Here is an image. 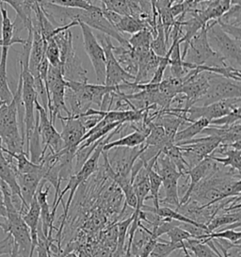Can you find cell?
<instances>
[{
  "instance_id": "6da1fadb",
  "label": "cell",
  "mask_w": 241,
  "mask_h": 257,
  "mask_svg": "<svg viewBox=\"0 0 241 257\" xmlns=\"http://www.w3.org/2000/svg\"><path fill=\"white\" fill-rule=\"evenodd\" d=\"M22 79L19 76L18 86L11 103L0 102V139L5 149L11 153L25 152V141L18 121V103L21 101Z\"/></svg>"
},
{
  "instance_id": "7a4b0ae2",
  "label": "cell",
  "mask_w": 241,
  "mask_h": 257,
  "mask_svg": "<svg viewBox=\"0 0 241 257\" xmlns=\"http://www.w3.org/2000/svg\"><path fill=\"white\" fill-rule=\"evenodd\" d=\"M4 201L7 209V217L3 232L12 235L18 251L23 257H30L31 251V237L30 229L23 219L20 210L15 206L12 199V191L7 184L0 181Z\"/></svg>"
},
{
  "instance_id": "3957f363",
  "label": "cell",
  "mask_w": 241,
  "mask_h": 257,
  "mask_svg": "<svg viewBox=\"0 0 241 257\" xmlns=\"http://www.w3.org/2000/svg\"><path fill=\"white\" fill-rule=\"evenodd\" d=\"M54 40L60 48V70L66 81L89 82L87 71L77 57L73 43V34L70 30L60 31L55 35Z\"/></svg>"
},
{
  "instance_id": "277c9868",
  "label": "cell",
  "mask_w": 241,
  "mask_h": 257,
  "mask_svg": "<svg viewBox=\"0 0 241 257\" xmlns=\"http://www.w3.org/2000/svg\"><path fill=\"white\" fill-rule=\"evenodd\" d=\"M153 169L160 176L162 180L161 187H163L164 189V197L159 199V204H164V206L178 210L180 206L178 181L180 178L186 175H183L179 173L176 167L171 161V159L163 153H160L158 155Z\"/></svg>"
},
{
  "instance_id": "5b68a950",
  "label": "cell",
  "mask_w": 241,
  "mask_h": 257,
  "mask_svg": "<svg viewBox=\"0 0 241 257\" xmlns=\"http://www.w3.org/2000/svg\"><path fill=\"white\" fill-rule=\"evenodd\" d=\"M183 61L195 66L225 67L229 65L221 56L212 49L207 39L205 28L199 31L188 42Z\"/></svg>"
},
{
  "instance_id": "8992f818",
  "label": "cell",
  "mask_w": 241,
  "mask_h": 257,
  "mask_svg": "<svg viewBox=\"0 0 241 257\" xmlns=\"http://www.w3.org/2000/svg\"><path fill=\"white\" fill-rule=\"evenodd\" d=\"M205 29L212 49L221 56L229 65L233 68H240L241 42L226 34L216 20L206 24Z\"/></svg>"
},
{
  "instance_id": "52a82bcc",
  "label": "cell",
  "mask_w": 241,
  "mask_h": 257,
  "mask_svg": "<svg viewBox=\"0 0 241 257\" xmlns=\"http://www.w3.org/2000/svg\"><path fill=\"white\" fill-rule=\"evenodd\" d=\"M67 81L62 76L60 67H54L49 64L46 81V90L48 93V115L49 119L55 125L57 117L64 111L67 116L71 115L65 103V91Z\"/></svg>"
},
{
  "instance_id": "ba28073f",
  "label": "cell",
  "mask_w": 241,
  "mask_h": 257,
  "mask_svg": "<svg viewBox=\"0 0 241 257\" xmlns=\"http://www.w3.org/2000/svg\"><path fill=\"white\" fill-rule=\"evenodd\" d=\"M205 75L208 79L209 86L206 92L197 101L196 104L207 106L226 99L240 98V82L209 72H205Z\"/></svg>"
},
{
  "instance_id": "9c48e42d",
  "label": "cell",
  "mask_w": 241,
  "mask_h": 257,
  "mask_svg": "<svg viewBox=\"0 0 241 257\" xmlns=\"http://www.w3.org/2000/svg\"><path fill=\"white\" fill-rule=\"evenodd\" d=\"M78 26L82 32L84 49L94 69L97 84L105 85V57L104 49L90 28L82 22H78Z\"/></svg>"
},
{
  "instance_id": "30bf717a",
  "label": "cell",
  "mask_w": 241,
  "mask_h": 257,
  "mask_svg": "<svg viewBox=\"0 0 241 257\" xmlns=\"http://www.w3.org/2000/svg\"><path fill=\"white\" fill-rule=\"evenodd\" d=\"M219 144L220 141L218 138L207 136L200 139H192L176 145L180 147L188 169H191L203 159L208 158Z\"/></svg>"
},
{
  "instance_id": "8fae6325",
  "label": "cell",
  "mask_w": 241,
  "mask_h": 257,
  "mask_svg": "<svg viewBox=\"0 0 241 257\" xmlns=\"http://www.w3.org/2000/svg\"><path fill=\"white\" fill-rule=\"evenodd\" d=\"M99 43L105 52V86L116 87L120 84L133 82L135 80V76H131L127 73L116 60L113 54V44L110 38L105 34H101L99 36Z\"/></svg>"
},
{
  "instance_id": "7c38bea8",
  "label": "cell",
  "mask_w": 241,
  "mask_h": 257,
  "mask_svg": "<svg viewBox=\"0 0 241 257\" xmlns=\"http://www.w3.org/2000/svg\"><path fill=\"white\" fill-rule=\"evenodd\" d=\"M35 109L38 113V129L43 145V156H45L47 150L58 153L64 147L60 134L55 128V125L50 121L48 112L41 106L40 102L36 100Z\"/></svg>"
},
{
  "instance_id": "4fadbf2b",
  "label": "cell",
  "mask_w": 241,
  "mask_h": 257,
  "mask_svg": "<svg viewBox=\"0 0 241 257\" xmlns=\"http://www.w3.org/2000/svg\"><path fill=\"white\" fill-rule=\"evenodd\" d=\"M240 98H231L215 102L207 106L194 105L186 110L188 122H193L202 118L211 121L240 107Z\"/></svg>"
},
{
  "instance_id": "5bb4252c",
  "label": "cell",
  "mask_w": 241,
  "mask_h": 257,
  "mask_svg": "<svg viewBox=\"0 0 241 257\" xmlns=\"http://www.w3.org/2000/svg\"><path fill=\"white\" fill-rule=\"evenodd\" d=\"M144 150V145L142 144L134 148L128 147H115L107 153V160L111 168L113 174L120 177H128L131 174L132 167L140 155Z\"/></svg>"
},
{
  "instance_id": "9a60e30c",
  "label": "cell",
  "mask_w": 241,
  "mask_h": 257,
  "mask_svg": "<svg viewBox=\"0 0 241 257\" xmlns=\"http://www.w3.org/2000/svg\"><path fill=\"white\" fill-rule=\"evenodd\" d=\"M67 87L76 93L80 98L95 105L100 109L102 102L106 94L113 91H120L119 87H109L101 84H90L89 82L67 81Z\"/></svg>"
},
{
  "instance_id": "2e32d148",
  "label": "cell",
  "mask_w": 241,
  "mask_h": 257,
  "mask_svg": "<svg viewBox=\"0 0 241 257\" xmlns=\"http://www.w3.org/2000/svg\"><path fill=\"white\" fill-rule=\"evenodd\" d=\"M60 119L62 124V131L60 137L62 139L65 149L76 152L79 144H81L82 138L87 130L83 125L82 121L77 116H66L63 117L61 114L57 117Z\"/></svg>"
},
{
  "instance_id": "e0dca14e",
  "label": "cell",
  "mask_w": 241,
  "mask_h": 257,
  "mask_svg": "<svg viewBox=\"0 0 241 257\" xmlns=\"http://www.w3.org/2000/svg\"><path fill=\"white\" fill-rule=\"evenodd\" d=\"M220 165H219V163L216 162L215 160H213L210 158H206V159H203L200 163H198L196 166L192 167L191 169H189L185 173V175H188V177L190 179V183L188 185V189L186 190L185 194L180 199V206L182 204H186L188 202V198L190 196L192 190L194 189L196 186L205 177H207L208 175L216 173L221 167Z\"/></svg>"
},
{
  "instance_id": "ac0fdd59",
  "label": "cell",
  "mask_w": 241,
  "mask_h": 257,
  "mask_svg": "<svg viewBox=\"0 0 241 257\" xmlns=\"http://www.w3.org/2000/svg\"><path fill=\"white\" fill-rule=\"evenodd\" d=\"M45 184L46 181L43 179L38 187L35 197L37 199L38 204L40 205V210H41V219H40V221L42 222L41 229L43 231V234H45V237L47 238L48 245L50 247V245L55 242V239L52 236L53 230L55 229L54 227L55 219L52 218L51 209L47 202V196L49 194L50 187H46L45 190H44Z\"/></svg>"
},
{
  "instance_id": "d6986e66",
  "label": "cell",
  "mask_w": 241,
  "mask_h": 257,
  "mask_svg": "<svg viewBox=\"0 0 241 257\" xmlns=\"http://www.w3.org/2000/svg\"><path fill=\"white\" fill-rule=\"evenodd\" d=\"M46 41L44 40L41 31L35 25H32V43L29 58V69L33 77L39 76L38 69L41 61L45 57Z\"/></svg>"
},
{
  "instance_id": "ffe728a7",
  "label": "cell",
  "mask_w": 241,
  "mask_h": 257,
  "mask_svg": "<svg viewBox=\"0 0 241 257\" xmlns=\"http://www.w3.org/2000/svg\"><path fill=\"white\" fill-rule=\"evenodd\" d=\"M201 134L215 137L220 141V144H233L241 140V123L237 121L230 126L208 125L203 129Z\"/></svg>"
},
{
  "instance_id": "44dd1931",
  "label": "cell",
  "mask_w": 241,
  "mask_h": 257,
  "mask_svg": "<svg viewBox=\"0 0 241 257\" xmlns=\"http://www.w3.org/2000/svg\"><path fill=\"white\" fill-rule=\"evenodd\" d=\"M133 188L135 190L137 196V207L135 213H140L143 210L144 206V201L147 200L148 195L150 193V182H149V175L148 170L145 165L137 173L133 179Z\"/></svg>"
},
{
  "instance_id": "7402d4cb",
  "label": "cell",
  "mask_w": 241,
  "mask_h": 257,
  "mask_svg": "<svg viewBox=\"0 0 241 257\" xmlns=\"http://www.w3.org/2000/svg\"><path fill=\"white\" fill-rule=\"evenodd\" d=\"M8 46L1 47L0 56V102L11 103L14 99V93L11 91L7 76Z\"/></svg>"
},
{
  "instance_id": "603a6c76",
  "label": "cell",
  "mask_w": 241,
  "mask_h": 257,
  "mask_svg": "<svg viewBox=\"0 0 241 257\" xmlns=\"http://www.w3.org/2000/svg\"><path fill=\"white\" fill-rule=\"evenodd\" d=\"M112 51L116 60L120 63L123 69L129 75L136 76L138 72V61L132 48L113 46Z\"/></svg>"
},
{
  "instance_id": "cb8c5ba5",
  "label": "cell",
  "mask_w": 241,
  "mask_h": 257,
  "mask_svg": "<svg viewBox=\"0 0 241 257\" xmlns=\"http://www.w3.org/2000/svg\"><path fill=\"white\" fill-rule=\"evenodd\" d=\"M173 144L174 143L170 141L168 139V137L166 136L165 131L163 127L152 121L150 123V132L146 137L143 144L146 146L156 147L162 152L166 146Z\"/></svg>"
},
{
  "instance_id": "d4e9b609",
  "label": "cell",
  "mask_w": 241,
  "mask_h": 257,
  "mask_svg": "<svg viewBox=\"0 0 241 257\" xmlns=\"http://www.w3.org/2000/svg\"><path fill=\"white\" fill-rule=\"evenodd\" d=\"M190 124L188 125L186 128L178 130L176 135L174 137V144H180L183 142H187L189 140L194 139V137L197 136L198 134H201V132L203 129L206 128L209 124L210 121L206 119H199L193 122H189Z\"/></svg>"
},
{
  "instance_id": "484cf974",
  "label": "cell",
  "mask_w": 241,
  "mask_h": 257,
  "mask_svg": "<svg viewBox=\"0 0 241 257\" xmlns=\"http://www.w3.org/2000/svg\"><path fill=\"white\" fill-rule=\"evenodd\" d=\"M146 139V135H144L140 131H134L127 136L123 137L119 140L108 142L103 146V151H108L115 147H128V148H134L144 144Z\"/></svg>"
},
{
  "instance_id": "4316f807",
  "label": "cell",
  "mask_w": 241,
  "mask_h": 257,
  "mask_svg": "<svg viewBox=\"0 0 241 257\" xmlns=\"http://www.w3.org/2000/svg\"><path fill=\"white\" fill-rule=\"evenodd\" d=\"M158 157L151 159L149 162H147L146 164H144L147 170H148V175H149V182H150V193L151 198L153 199V203H154V209H158L160 206L159 204V190L162 186V180L160 178V176L158 175L156 171L153 169V166L156 162V160L158 159Z\"/></svg>"
},
{
  "instance_id": "83f0119b",
  "label": "cell",
  "mask_w": 241,
  "mask_h": 257,
  "mask_svg": "<svg viewBox=\"0 0 241 257\" xmlns=\"http://www.w3.org/2000/svg\"><path fill=\"white\" fill-rule=\"evenodd\" d=\"M65 103H68L71 107V115L77 117H80L83 114L86 113L92 106L89 102L80 98L68 87L65 91Z\"/></svg>"
},
{
  "instance_id": "f1b7e54d",
  "label": "cell",
  "mask_w": 241,
  "mask_h": 257,
  "mask_svg": "<svg viewBox=\"0 0 241 257\" xmlns=\"http://www.w3.org/2000/svg\"><path fill=\"white\" fill-rule=\"evenodd\" d=\"M115 29L122 34L129 33L133 35L139 31H143L144 29H148L152 32L150 27L147 24L131 16H123L120 22L116 25Z\"/></svg>"
},
{
  "instance_id": "f546056e",
  "label": "cell",
  "mask_w": 241,
  "mask_h": 257,
  "mask_svg": "<svg viewBox=\"0 0 241 257\" xmlns=\"http://www.w3.org/2000/svg\"><path fill=\"white\" fill-rule=\"evenodd\" d=\"M168 40L166 38L165 31L162 23L158 16L157 19V34L151 43V50L158 57H164L168 52Z\"/></svg>"
},
{
  "instance_id": "4dcf8cb0",
  "label": "cell",
  "mask_w": 241,
  "mask_h": 257,
  "mask_svg": "<svg viewBox=\"0 0 241 257\" xmlns=\"http://www.w3.org/2000/svg\"><path fill=\"white\" fill-rule=\"evenodd\" d=\"M240 210H235L231 213H226L221 215H216L210 221L206 224L208 233L216 231L218 228L227 226L229 224L240 221Z\"/></svg>"
},
{
  "instance_id": "1f68e13d",
  "label": "cell",
  "mask_w": 241,
  "mask_h": 257,
  "mask_svg": "<svg viewBox=\"0 0 241 257\" xmlns=\"http://www.w3.org/2000/svg\"><path fill=\"white\" fill-rule=\"evenodd\" d=\"M162 153L171 159V161L174 164V166L176 167L178 172L183 175H185V173L189 170L188 164L183 157L180 147L177 146L176 144H170L166 146Z\"/></svg>"
},
{
  "instance_id": "d6a6232c",
  "label": "cell",
  "mask_w": 241,
  "mask_h": 257,
  "mask_svg": "<svg viewBox=\"0 0 241 257\" xmlns=\"http://www.w3.org/2000/svg\"><path fill=\"white\" fill-rule=\"evenodd\" d=\"M153 33L148 29H144L133 34L128 39V43L134 50H149L150 45L153 41Z\"/></svg>"
},
{
  "instance_id": "836d02e7",
  "label": "cell",
  "mask_w": 241,
  "mask_h": 257,
  "mask_svg": "<svg viewBox=\"0 0 241 257\" xmlns=\"http://www.w3.org/2000/svg\"><path fill=\"white\" fill-rule=\"evenodd\" d=\"M185 244L187 249L191 251L195 257H220L206 243H203L199 239L190 238L185 241Z\"/></svg>"
},
{
  "instance_id": "e575fe53",
  "label": "cell",
  "mask_w": 241,
  "mask_h": 257,
  "mask_svg": "<svg viewBox=\"0 0 241 257\" xmlns=\"http://www.w3.org/2000/svg\"><path fill=\"white\" fill-rule=\"evenodd\" d=\"M182 249V246L173 244L170 241L161 240L156 243L154 249H152L148 257H170L176 250Z\"/></svg>"
},
{
  "instance_id": "d590c367",
  "label": "cell",
  "mask_w": 241,
  "mask_h": 257,
  "mask_svg": "<svg viewBox=\"0 0 241 257\" xmlns=\"http://www.w3.org/2000/svg\"><path fill=\"white\" fill-rule=\"evenodd\" d=\"M220 23L241 28V5L233 4L220 18L217 19Z\"/></svg>"
},
{
  "instance_id": "8d00e7d4",
  "label": "cell",
  "mask_w": 241,
  "mask_h": 257,
  "mask_svg": "<svg viewBox=\"0 0 241 257\" xmlns=\"http://www.w3.org/2000/svg\"><path fill=\"white\" fill-rule=\"evenodd\" d=\"M45 58L49 64L54 67H60V48L54 38L46 41L45 46Z\"/></svg>"
},
{
  "instance_id": "74e56055",
  "label": "cell",
  "mask_w": 241,
  "mask_h": 257,
  "mask_svg": "<svg viewBox=\"0 0 241 257\" xmlns=\"http://www.w3.org/2000/svg\"><path fill=\"white\" fill-rule=\"evenodd\" d=\"M241 119V107L235 108L232 110L230 113L226 114L224 116L212 120L209 125H215V126H230L233 123L240 121Z\"/></svg>"
},
{
  "instance_id": "f35d334b",
  "label": "cell",
  "mask_w": 241,
  "mask_h": 257,
  "mask_svg": "<svg viewBox=\"0 0 241 257\" xmlns=\"http://www.w3.org/2000/svg\"><path fill=\"white\" fill-rule=\"evenodd\" d=\"M53 5H57L64 8L83 9L90 10L93 4H91L88 0H42Z\"/></svg>"
},
{
  "instance_id": "ab89813d",
  "label": "cell",
  "mask_w": 241,
  "mask_h": 257,
  "mask_svg": "<svg viewBox=\"0 0 241 257\" xmlns=\"http://www.w3.org/2000/svg\"><path fill=\"white\" fill-rule=\"evenodd\" d=\"M107 10H110L122 16H130L128 6L123 0H98Z\"/></svg>"
},
{
  "instance_id": "60d3db41",
  "label": "cell",
  "mask_w": 241,
  "mask_h": 257,
  "mask_svg": "<svg viewBox=\"0 0 241 257\" xmlns=\"http://www.w3.org/2000/svg\"><path fill=\"white\" fill-rule=\"evenodd\" d=\"M217 21V20H216ZM218 26L221 28V30L228 34L230 37L234 39L235 41L241 42V28L239 27H234V26H230L226 24L220 23L217 21Z\"/></svg>"
},
{
  "instance_id": "b9f144b4",
  "label": "cell",
  "mask_w": 241,
  "mask_h": 257,
  "mask_svg": "<svg viewBox=\"0 0 241 257\" xmlns=\"http://www.w3.org/2000/svg\"><path fill=\"white\" fill-rule=\"evenodd\" d=\"M101 8H102V14H103V16H104L105 19H106L109 23L111 24L113 27H116V25L120 22V19H122L123 16H120L119 14H117V13H115V12L110 11V10L105 9L103 5H102Z\"/></svg>"
},
{
  "instance_id": "7bdbcfd3",
  "label": "cell",
  "mask_w": 241,
  "mask_h": 257,
  "mask_svg": "<svg viewBox=\"0 0 241 257\" xmlns=\"http://www.w3.org/2000/svg\"><path fill=\"white\" fill-rule=\"evenodd\" d=\"M143 13L147 16H152V5H151L150 0H138Z\"/></svg>"
},
{
  "instance_id": "ee69618b",
  "label": "cell",
  "mask_w": 241,
  "mask_h": 257,
  "mask_svg": "<svg viewBox=\"0 0 241 257\" xmlns=\"http://www.w3.org/2000/svg\"><path fill=\"white\" fill-rule=\"evenodd\" d=\"M0 217L4 218V219H6V217H7V209H6L4 195H3L1 186H0Z\"/></svg>"
},
{
  "instance_id": "f6af8a7d",
  "label": "cell",
  "mask_w": 241,
  "mask_h": 257,
  "mask_svg": "<svg viewBox=\"0 0 241 257\" xmlns=\"http://www.w3.org/2000/svg\"><path fill=\"white\" fill-rule=\"evenodd\" d=\"M151 5H152V19L153 23L155 26H157V19H158V12H157V3L158 0H150Z\"/></svg>"
},
{
  "instance_id": "bcb514c9",
  "label": "cell",
  "mask_w": 241,
  "mask_h": 257,
  "mask_svg": "<svg viewBox=\"0 0 241 257\" xmlns=\"http://www.w3.org/2000/svg\"><path fill=\"white\" fill-rule=\"evenodd\" d=\"M10 257H23L21 254H20V252L18 251V248H17V246H16V244H14V248H13V250H12V252H11V254L9 255Z\"/></svg>"
},
{
  "instance_id": "7dc6e473",
  "label": "cell",
  "mask_w": 241,
  "mask_h": 257,
  "mask_svg": "<svg viewBox=\"0 0 241 257\" xmlns=\"http://www.w3.org/2000/svg\"><path fill=\"white\" fill-rule=\"evenodd\" d=\"M38 0H26V3L30 6L31 8L33 9V7L36 5V3H37Z\"/></svg>"
},
{
  "instance_id": "c3c4849f",
  "label": "cell",
  "mask_w": 241,
  "mask_h": 257,
  "mask_svg": "<svg viewBox=\"0 0 241 257\" xmlns=\"http://www.w3.org/2000/svg\"><path fill=\"white\" fill-rule=\"evenodd\" d=\"M193 1H194V7H195L196 5H198V4L202 3V2H205V1H209V0H193Z\"/></svg>"
},
{
  "instance_id": "681fc988",
  "label": "cell",
  "mask_w": 241,
  "mask_h": 257,
  "mask_svg": "<svg viewBox=\"0 0 241 257\" xmlns=\"http://www.w3.org/2000/svg\"><path fill=\"white\" fill-rule=\"evenodd\" d=\"M183 1H185V0H171V4L173 5V4H176V3H181Z\"/></svg>"
},
{
  "instance_id": "f907efd6",
  "label": "cell",
  "mask_w": 241,
  "mask_h": 257,
  "mask_svg": "<svg viewBox=\"0 0 241 257\" xmlns=\"http://www.w3.org/2000/svg\"><path fill=\"white\" fill-rule=\"evenodd\" d=\"M0 228L3 230L4 229V223H2V222H0Z\"/></svg>"
},
{
  "instance_id": "816d5d0a",
  "label": "cell",
  "mask_w": 241,
  "mask_h": 257,
  "mask_svg": "<svg viewBox=\"0 0 241 257\" xmlns=\"http://www.w3.org/2000/svg\"><path fill=\"white\" fill-rule=\"evenodd\" d=\"M1 3V2H0ZM0 32H1V14H0Z\"/></svg>"
},
{
  "instance_id": "f5cc1de1",
  "label": "cell",
  "mask_w": 241,
  "mask_h": 257,
  "mask_svg": "<svg viewBox=\"0 0 241 257\" xmlns=\"http://www.w3.org/2000/svg\"><path fill=\"white\" fill-rule=\"evenodd\" d=\"M2 46V42H1V40H0V47Z\"/></svg>"
},
{
  "instance_id": "db71d44e",
  "label": "cell",
  "mask_w": 241,
  "mask_h": 257,
  "mask_svg": "<svg viewBox=\"0 0 241 257\" xmlns=\"http://www.w3.org/2000/svg\"><path fill=\"white\" fill-rule=\"evenodd\" d=\"M131 257H140L139 255H132Z\"/></svg>"
},
{
  "instance_id": "11a10c76",
  "label": "cell",
  "mask_w": 241,
  "mask_h": 257,
  "mask_svg": "<svg viewBox=\"0 0 241 257\" xmlns=\"http://www.w3.org/2000/svg\"><path fill=\"white\" fill-rule=\"evenodd\" d=\"M192 257H193V256H192Z\"/></svg>"
}]
</instances>
